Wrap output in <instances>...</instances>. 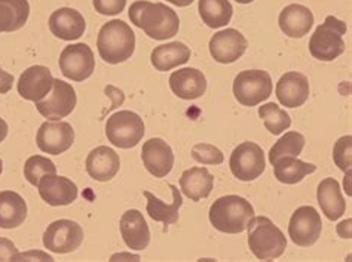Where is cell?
<instances>
[{"instance_id": "38", "label": "cell", "mask_w": 352, "mask_h": 262, "mask_svg": "<svg viewBox=\"0 0 352 262\" xmlns=\"http://www.w3.org/2000/svg\"><path fill=\"white\" fill-rule=\"evenodd\" d=\"M16 254L18 249L14 243L9 239L0 237V261H14Z\"/></svg>"}, {"instance_id": "44", "label": "cell", "mask_w": 352, "mask_h": 262, "mask_svg": "<svg viewBox=\"0 0 352 262\" xmlns=\"http://www.w3.org/2000/svg\"><path fill=\"white\" fill-rule=\"evenodd\" d=\"M110 259H112V261H115V259H134V261H140V257H138V255H129V254H119V255H113Z\"/></svg>"}, {"instance_id": "12", "label": "cell", "mask_w": 352, "mask_h": 262, "mask_svg": "<svg viewBox=\"0 0 352 262\" xmlns=\"http://www.w3.org/2000/svg\"><path fill=\"white\" fill-rule=\"evenodd\" d=\"M322 230L320 213L312 206H300L294 211L289 224V236L294 245L309 248L318 241Z\"/></svg>"}, {"instance_id": "10", "label": "cell", "mask_w": 352, "mask_h": 262, "mask_svg": "<svg viewBox=\"0 0 352 262\" xmlns=\"http://www.w3.org/2000/svg\"><path fill=\"white\" fill-rule=\"evenodd\" d=\"M76 91L70 83L54 79V86L48 93V98L41 99L36 104V110L50 120H60L72 115V111L76 107Z\"/></svg>"}, {"instance_id": "2", "label": "cell", "mask_w": 352, "mask_h": 262, "mask_svg": "<svg viewBox=\"0 0 352 262\" xmlns=\"http://www.w3.org/2000/svg\"><path fill=\"white\" fill-rule=\"evenodd\" d=\"M254 217V208L248 200L235 194L223 195L211 204L208 218L211 226L220 233L239 234L247 230Z\"/></svg>"}, {"instance_id": "39", "label": "cell", "mask_w": 352, "mask_h": 262, "mask_svg": "<svg viewBox=\"0 0 352 262\" xmlns=\"http://www.w3.org/2000/svg\"><path fill=\"white\" fill-rule=\"evenodd\" d=\"M14 261H50V262H52L54 258L41 250H29V252H25V254H16Z\"/></svg>"}, {"instance_id": "18", "label": "cell", "mask_w": 352, "mask_h": 262, "mask_svg": "<svg viewBox=\"0 0 352 262\" xmlns=\"http://www.w3.org/2000/svg\"><path fill=\"white\" fill-rule=\"evenodd\" d=\"M276 98L287 108L302 107L309 98V82L298 71L283 74L276 83Z\"/></svg>"}, {"instance_id": "4", "label": "cell", "mask_w": 352, "mask_h": 262, "mask_svg": "<svg viewBox=\"0 0 352 262\" xmlns=\"http://www.w3.org/2000/svg\"><path fill=\"white\" fill-rule=\"evenodd\" d=\"M248 248L252 254L262 261L280 258L287 249L284 233L266 217H253L248 226Z\"/></svg>"}, {"instance_id": "13", "label": "cell", "mask_w": 352, "mask_h": 262, "mask_svg": "<svg viewBox=\"0 0 352 262\" xmlns=\"http://www.w3.org/2000/svg\"><path fill=\"white\" fill-rule=\"evenodd\" d=\"M73 143H75V130L67 121H45L36 135V144L41 152L52 156L66 153Z\"/></svg>"}, {"instance_id": "23", "label": "cell", "mask_w": 352, "mask_h": 262, "mask_svg": "<svg viewBox=\"0 0 352 262\" xmlns=\"http://www.w3.org/2000/svg\"><path fill=\"white\" fill-rule=\"evenodd\" d=\"M278 24H280V29L285 36L299 39V37L307 36L311 32L314 25V14L309 8L293 3L283 9L280 18H278Z\"/></svg>"}, {"instance_id": "34", "label": "cell", "mask_w": 352, "mask_h": 262, "mask_svg": "<svg viewBox=\"0 0 352 262\" xmlns=\"http://www.w3.org/2000/svg\"><path fill=\"white\" fill-rule=\"evenodd\" d=\"M57 174V166L52 160L43 156H32L27 158L24 165V176L32 185L38 187L41 178L45 175H55Z\"/></svg>"}, {"instance_id": "36", "label": "cell", "mask_w": 352, "mask_h": 262, "mask_svg": "<svg viewBox=\"0 0 352 262\" xmlns=\"http://www.w3.org/2000/svg\"><path fill=\"white\" fill-rule=\"evenodd\" d=\"M192 157L193 160H197L202 165H221L225 160L223 153H221L217 147L206 143L193 145Z\"/></svg>"}, {"instance_id": "14", "label": "cell", "mask_w": 352, "mask_h": 262, "mask_svg": "<svg viewBox=\"0 0 352 262\" xmlns=\"http://www.w3.org/2000/svg\"><path fill=\"white\" fill-rule=\"evenodd\" d=\"M208 48L214 61L220 64H232L245 53L248 42L241 32L235 29H226L211 37Z\"/></svg>"}, {"instance_id": "24", "label": "cell", "mask_w": 352, "mask_h": 262, "mask_svg": "<svg viewBox=\"0 0 352 262\" xmlns=\"http://www.w3.org/2000/svg\"><path fill=\"white\" fill-rule=\"evenodd\" d=\"M180 187L183 194L192 202L207 199L214 187V176L207 167H190L184 171L180 178Z\"/></svg>"}, {"instance_id": "30", "label": "cell", "mask_w": 352, "mask_h": 262, "mask_svg": "<svg viewBox=\"0 0 352 262\" xmlns=\"http://www.w3.org/2000/svg\"><path fill=\"white\" fill-rule=\"evenodd\" d=\"M30 15L27 0H0V33L23 29Z\"/></svg>"}, {"instance_id": "1", "label": "cell", "mask_w": 352, "mask_h": 262, "mask_svg": "<svg viewBox=\"0 0 352 262\" xmlns=\"http://www.w3.org/2000/svg\"><path fill=\"white\" fill-rule=\"evenodd\" d=\"M129 20L155 40L171 39L180 29L177 12L161 2L137 0L129 6Z\"/></svg>"}, {"instance_id": "21", "label": "cell", "mask_w": 352, "mask_h": 262, "mask_svg": "<svg viewBox=\"0 0 352 262\" xmlns=\"http://www.w3.org/2000/svg\"><path fill=\"white\" fill-rule=\"evenodd\" d=\"M120 169L119 154L106 145L92 150L87 158V172L92 180L107 182L113 180Z\"/></svg>"}, {"instance_id": "31", "label": "cell", "mask_w": 352, "mask_h": 262, "mask_svg": "<svg viewBox=\"0 0 352 262\" xmlns=\"http://www.w3.org/2000/svg\"><path fill=\"white\" fill-rule=\"evenodd\" d=\"M234 8L229 0H199V15L210 29H221L232 20Z\"/></svg>"}, {"instance_id": "9", "label": "cell", "mask_w": 352, "mask_h": 262, "mask_svg": "<svg viewBox=\"0 0 352 262\" xmlns=\"http://www.w3.org/2000/svg\"><path fill=\"white\" fill-rule=\"evenodd\" d=\"M58 64L63 76L73 82L89 79L96 70L94 52L85 43L66 46L60 55Z\"/></svg>"}, {"instance_id": "3", "label": "cell", "mask_w": 352, "mask_h": 262, "mask_svg": "<svg viewBox=\"0 0 352 262\" xmlns=\"http://www.w3.org/2000/svg\"><path fill=\"white\" fill-rule=\"evenodd\" d=\"M97 49L107 64H120L133 57L135 34L126 23L112 20L106 23L97 37Z\"/></svg>"}, {"instance_id": "5", "label": "cell", "mask_w": 352, "mask_h": 262, "mask_svg": "<svg viewBox=\"0 0 352 262\" xmlns=\"http://www.w3.org/2000/svg\"><path fill=\"white\" fill-rule=\"evenodd\" d=\"M346 33V24L329 15L324 24L318 25L309 39V52L315 60L329 62L340 57L345 52L344 36Z\"/></svg>"}, {"instance_id": "46", "label": "cell", "mask_w": 352, "mask_h": 262, "mask_svg": "<svg viewBox=\"0 0 352 262\" xmlns=\"http://www.w3.org/2000/svg\"><path fill=\"white\" fill-rule=\"evenodd\" d=\"M2 172H3V162L2 158H0V175H2Z\"/></svg>"}, {"instance_id": "16", "label": "cell", "mask_w": 352, "mask_h": 262, "mask_svg": "<svg viewBox=\"0 0 352 262\" xmlns=\"http://www.w3.org/2000/svg\"><path fill=\"white\" fill-rule=\"evenodd\" d=\"M143 165L155 178H165L173 171L174 153L171 147L161 138H152L142 148Z\"/></svg>"}, {"instance_id": "20", "label": "cell", "mask_w": 352, "mask_h": 262, "mask_svg": "<svg viewBox=\"0 0 352 262\" xmlns=\"http://www.w3.org/2000/svg\"><path fill=\"white\" fill-rule=\"evenodd\" d=\"M50 30L61 40H78L87 29L83 15L72 8H60L50 16Z\"/></svg>"}, {"instance_id": "41", "label": "cell", "mask_w": 352, "mask_h": 262, "mask_svg": "<svg viewBox=\"0 0 352 262\" xmlns=\"http://www.w3.org/2000/svg\"><path fill=\"white\" fill-rule=\"evenodd\" d=\"M351 219H346L344 222H340L338 226V233L340 234V237L344 239H351Z\"/></svg>"}, {"instance_id": "6", "label": "cell", "mask_w": 352, "mask_h": 262, "mask_svg": "<svg viewBox=\"0 0 352 262\" xmlns=\"http://www.w3.org/2000/svg\"><path fill=\"white\" fill-rule=\"evenodd\" d=\"M234 95L244 107H256L272 95L271 74L263 70L241 71L234 80Z\"/></svg>"}, {"instance_id": "33", "label": "cell", "mask_w": 352, "mask_h": 262, "mask_svg": "<svg viewBox=\"0 0 352 262\" xmlns=\"http://www.w3.org/2000/svg\"><path fill=\"white\" fill-rule=\"evenodd\" d=\"M305 147V136L299 132H285L280 139H278L276 144L271 148L270 152V162L274 163L276 158L284 157V156H293L298 157Z\"/></svg>"}, {"instance_id": "19", "label": "cell", "mask_w": 352, "mask_h": 262, "mask_svg": "<svg viewBox=\"0 0 352 262\" xmlns=\"http://www.w3.org/2000/svg\"><path fill=\"white\" fill-rule=\"evenodd\" d=\"M120 236L125 245L133 250H144L151 243V230L143 217L137 209L126 211L119 222Z\"/></svg>"}, {"instance_id": "40", "label": "cell", "mask_w": 352, "mask_h": 262, "mask_svg": "<svg viewBox=\"0 0 352 262\" xmlns=\"http://www.w3.org/2000/svg\"><path fill=\"white\" fill-rule=\"evenodd\" d=\"M14 76L0 67V93H8L12 89Z\"/></svg>"}, {"instance_id": "22", "label": "cell", "mask_w": 352, "mask_h": 262, "mask_svg": "<svg viewBox=\"0 0 352 262\" xmlns=\"http://www.w3.org/2000/svg\"><path fill=\"white\" fill-rule=\"evenodd\" d=\"M170 88L182 99H198L207 91V79L198 69H180L170 76Z\"/></svg>"}, {"instance_id": "43", "label": "cell", "mask_w": 352, "mask_h": 262, "mask_svg": "<svg viewBox=\"0 0 352 262\" xmlns=\"http://www.w3.org/2000/svg\"><path fill=\"white\" fill-rule=\"evenodd\" d=\"M166 2H170V3L179 6V8H186V6L193 3V0H166Z\"/></svg>"}, {"instance_id": "42", "label": "cell", "mask_w": 352, "mask_h": 262, "mask_svg": "<svg viewBox=\"0 0 352 262\" xmlns=\"http://www.w3.org/2000/svg\"><path fill=\"white\" fill-rule=\"evenodd\" d=\"M6 136H8V123L3 119H0V143L5 141Z\"/></svg>"}, {"instance_id": "28", "label": "cell", "mask_w": 352, "mask_h": 262, "mask_svg": "<svg viewBox=\"0 0 352 262\" xmlns=\"http://www.w3.org/2000/svg\"><path fill=\"white\" fill-rule=\"evenodd\" d=\"M190 60V48L182 42H171L155 48L151 53L152 65L157 71H171Z\"/></svg>"}, {"instance_id": "32", "label": "cell", "mask_w": 352, "mask_h": 262, "mask_svg": "<svg viewBox=\"0 0 352 262\" xmlns=\"http://www.w3.org/2000/svg\"><path fill=\"white\" fill-rule=\"evenodd\" d=\"M258 116L272 135H281L292 126L290 115L285 113V110L280 108L274 102H267V104L258 107Z\"/></svg>"}, {"instance_id": "29", "label": "cell", "mask_w": 352, "mask_h": 262, "mask_svg": "<svg viewBox=\"0 0 352 262\" xmlns=\"http://www.w3.org/2000/svg\"><path fill=\"white\" fill-rule=\"evenodd\" d=\"M275 178L280 182L287 185H294L300 182L305 176L317 171V166L312 163H305L298 157L284 156L276 158L272 163Z\"/></svg>"}, {"instance_id": "45", "label": "cell", "mask_w": 352, "mask_h": 262, "mask_svg": "<svg viewBox=\"0 0 352 262\" xmlns=\"http://www.w3.org/2000/svg\"><path fill=\"white\" fill-rule=\"evenodd\" d=\"M236 3H241V5H247V3H252L254 2V0H235Z\"/></svg>"}, {"instance_id": "8", "label": "cell", "mask_w": 352, "mask_h": 262, "mask_svg": "<svg viewBox=\"0 0 352 262\" xmlns=\"http://www.w3.org/2000/svg\"><path fill=\"white\" fill-rule=\"evenodd\" d=\"M230 172L234 174L235 178L239 181L250 182L257 180L265 172L266 160L265 153L261 145L256 143L245 141L239 144L232 154H230Z\"/></svg>"}, {"instance_id": "35", "label": "cell", "mask_w": 352, "mask_h": 262, "mask_svg": "<svg viewBox=\"0 0 352 262\" xmlns=\"http://www.w3.org/2000/svg\"><path fill=\"white\" fill-rule=\"evenodd\" d=\"M333 162L342 172L351 171L352 166V136L346 135L338 139L333 147Z\"/></svg>"}, {"instance_id": "37", "label": "cell", "mask_w": 352, "mask_h": 262, "mask_svg": "<svg viewBox=\"0 0 352 262\" xmlns=\"http://www.w3.org/2000/svg\"><path fill=\"white\" fill-rule=\"evenodd\" d=\"M96 11L101 15H118L125 9L126 0H92Z\"/></svg>"}, {"instance_id": "7", "label": "cell", "mask_w": 352, "mask_h": 262, "mask_svg": "<svg viewBox=\"0 0 352 262\" xmlns=\"http://www.w3.org/2000/svg\"><path fill=\"white\" fill-rule=\"evenodd\" d=\"M144 121L134 111H118L107 119L106 136L119 148H134L143 139Z\"/></svg>"}, {"instance_id": "15", "label": "cell", "mask_w": 352, "mask_h": 262, "mask_svg": "<svg viewBox=\"0 0 352 262\" xmlns=\"http://www.w3.org/2000/svg\"><path fill=\"white\" fill-rule=\"evenodd\" d=\"M54 86V76L45 65H33L27 69L16 83V89L20 95L27 99L38 102L43 99L51 92Z\"/></svg>"}, {"instance_id": "27", "label": "cell", "mask_w": 352, "mask_h": 262, "mask_svg": "<svg viewBox=\"0 0 352 262\" xmlns=\"http://www.w3.org/2000/svg\"><path fill=\"white\" fill-rule=\"evenodd\" d=\"M27 218V203L12 190L0 191V228L20 227Z\"/></svg>"}, {"instance_id": "26", "label": "cell", "mask_w": 352, "mask_h": 262, "mask_svg": "<svg viewBox=\"0 0 352 262\" xmlns=\"http://www.w3.org/2000/svg\"><path fill=\"white\" fill-rule=\"evenodd\" d=\"M170 189L173 191V202L170 204H166L165 202H162L161 199L155 198V195L149 191H144V198L147 199V213H149V217L156 221V222H162L165 226V231L166 227L173 226L179 221L180 217V208L183 204V199H182V194L179 191V189L175 185H170Z\"/></svg>"}, {"instance_id": "25", "label": "cell", "mask_w": 352, "mask_h": 262, "mask_svg": "<svg viewBox=\"0 0 352 262\" xmlns=\"http://www.w3.org/2000/svg\"><path fill=\"white\" fill-rule=\"evenodd\" d=\"M317 198L322 213L330 221H338L339 218L344 217L346 211V203L344 195H342L340 185L335 178H326V180L320 182Z\"/></svg>"}, {"instance_id": "11", "label": "cell", "mask_w": 352, "mask_h": 262, "mask_svg": "<svg viewBox=\"0 0 352 262\" xmlns=\"http://www.w3.org/2000/svg\"><path fill=\"white\" fill-rule=\"evenodd\" d=\"M83 230L72 219H58L43 233V246L54 254H70L80 248Z\"/></svg>"}, {"instance_id": "17", "label": "cell", "mask_w": 352, "mask_h": 262, "mask_svg": "<svg viewBox=\"0 0 352 262\" xmlns=\"http://www.w3.org/2000/svg\"><path fill=\"white\" fill-rule=\"evenodd\" d=\"M39 195L50 206H67L78 199V187L66 176L45 175L39 181Z\"/></svg>"}]
</instances>
